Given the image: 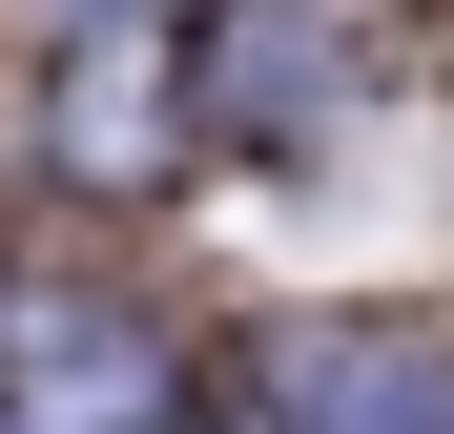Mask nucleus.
<instances>
[{"label":"nucleus","mask_w":454,"mask_h":434,"mask_svg":"<svg viewBox=\"0 0 454 434\" xmlns=\"http://www.w3.org/2000/svg\"><path fill=\"white\" fill-rule=\"evenodd\" d=\"M269 434H454V331L413 311H310L269 351Z\"/></svg>","instance_id":"obj_2"},{"label":"nucleus","mask_w":454,"mask_h":434,"mask_svg":"<svg viewBox=\"0 0 454 434\" xmlns=\"http://www.w3.org/2000/svg\"><path fill=\"white\" fill-rule=\"evenodd\" d=\"M62 21H186V0H62Z\"/></svg>","instance_id":"obj_4"},{"label":"nucleus","mask_w":454,"mask_h":434,"mask_svg":"<svg viewBox=\"0 0 454 434\" xmlns=\"http://www.w3.org/2000/svg\"><path fill=\"white\" fill-rule=\"evenodd\" d=\"M166 166H186V42L62 21V186H166Z\"/></svg>","instance_id":"obj_3"},{"label":"nucleus","mask_w":454,"mask_h":434,"mask_svg":"<svg viewBox=\"0 0 454 434\" xmlns=\"http://www.w3.org/2000/svg\"><path fill=\"white\" fill-rule=\"evenodd\" d=\"M0 434H186V373H166V331L62 289V311L0 331Z\"/></svg>","instance_id":"obj_1"}]
</instances>
